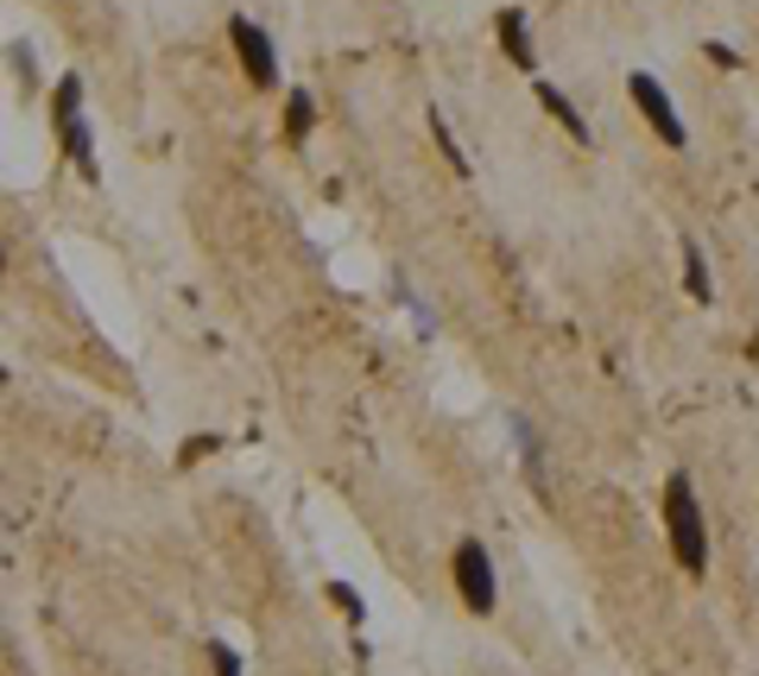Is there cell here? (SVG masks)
Wrapping results in <instances>:
<instances>
[{"instance_id":"obj_1","label":"cell","mask_w":759,"mask_h":676,"mask_svg":"<svg viewBox=\"0 0 759 676\" xmlns=\"http://www.w3.org/2000/svg\"><path fill=\"white\" fill-rule=\"evenodd\" d=\"M658 512H664V544H671V556H678V569L690 581L708 576V519H703V500H696V480L683 475H664V500H658Z\"/></svg>"},{"instance_id":"obj_2","label":"cell","mask_w":759,"mask_h":676,"mask_svg":"<svg viewBox=\"0 0 759 676\" xmlns=\"http://www.w3.org/2000/svg\"><path fill=\"white\" fill-rule=\"evenodd\" d=\"M450 581H455V595H462V607H469L475 620H487V613L501 607V576H494V556H487L481 538H455Z\"/></svg>"},{"instance_id":"obj_3","label":"cell","mask_w":759,"mask_h":676,"mask_svg":"<svg viewBox=\"0 0 759 676\" xmlns=\"http://www.w3.org/2000/svg\"><path fill=\"white\" fill-rule=\"evenodd\" d=\"M627 101L639 108V121L652 126V140H658V146H671V152L690 146V126H683L678 101H671V89H664V82H658L652 70H627Z\"/></svg>"},{"instance_id":"obj_4","label":"cell","mask_w":759,"mask_h":676,"mask_svg":"<svg viewBox=\"0 0 759 676\" xmlns=\"http://www.w3.org/2000/svg\"><path fill=\"white\" fill-rule=\"evenodd\" d=\"M228 45H234V64L248 70L253 89H278V45H273L266 25L248 20V13H234V20H228Z\"/></svg>"},{"instance_id":"obj_5","label":"cell","mask_w":759,"mask_h":676,"mask_svg":"<svg viewBox=\"0 0 759 676\" xmlns=\"http://www.w3.org/2000/svg\"><path fill=\"white\" fill-rule=\"evenodd\" d=\"M494 45L519 76H538V38H531V13L526 7H501L494 13Z\"/></svg>"},{"instance_id":"obj_6","label":"cell","mask_w":759,"mask_h":676,"mask_svg":"<svg viewBox=\"0 0 759 676\" xmlns=\"http://www.w3.org/2000/svg\"><path fill=\"white\" fill-rule=\"evenodd\" d=\"M531 96L544 101V114H551V121L563 126V133H570L576 146H595V126L582 121V108H576V101H570V96H563L557 82H544V76H531Z\"/></svg>"},{"instance_id":"obj_7","label":"cell","mask_w":759,"mask_h":676,"mask_svg":"<svg viewBox=\"0 0 759 676\" xmlns=\"http://www.w3.org/2000/svg\"><path fill=\"white\" fill-rule=\"evenodd\" d=\"M57 146H64V158L82 171V184H101V158H96V133H89V121L57 126Z\"/></svg>"},{"instance_id":"obj_8","label":"cell","mask_w":759,"mask_h":676,"mask_svg":"<svg viewBox=\"0 0 759 676\" xmlns=\"http://www.w3.org/2000/svg\"><path fill=\"white\" fill-rule=\"evenodd\" d=\"M70 121H82V76L64 70L57 82H51V133L70 126Z\"/></svg>"},{"instance_id":"obj_9","label":"cell","mask_w":759,"mask_h":676,"mask_svg":"<svg viewBox=\"0 0 759 676\" xmlns=\"http://www.w3.org/2000/svg\"><path fill=\"white\" fill-rule=\"evenodd\" d=\"M310 133H317V96L310 89H285V140L304 146Z\"/></svg>"},{"instance_id":"obj_10","label":"cell","mask_w":759,"mask_h":676,"mask_svg":"<svg viewBox=\"0 0 759 676\" xmlns=\"http://www.w3.org/2000/svg\"><path fill=\"white\" fill-rule=\"evenodd\" d=\"M683 285H690V298L703 303H715V278H708V259H703V247L696 241H683Z\"/></svg>"},{"instance_id":"obj_11","label":"cell","mask_w":759,"mask_h":676,"mask_svg":"<svg viewBox=\"0 0 759 676\" xmlns=\"http://www.w3.org/2000/svg\"><path fill=\"white\" fill-rule=\"evenodd\" d=\"M430 140H437V152H443V158H450V171H455V177H475V165H469V152L455 146V133H450V121H443V114H437V108H430Z\"/></svg>"},{"instance_id":"obj_12","label":"cell","mask_w":759,"mask_h":676,"mask_svg":"<svg viewBox=\"0 0 759 676\" xmlns=\"http://www.w3.org/2000/svg\"><path fill=\"white\" fill-rule=\"evenodd\" d=\"M329 601L342 607V620H349V627H367V601H361V588H354V581H342V576H329V588H323Z\"/></svg>"},{"instance_id":"obj_13","label":"cell","mask_w":759,"mask_h":676,"mask_svg":"<svg viewBox=\"0 0 759 676\" xmlns=\"http://www.w3.org/2000/svg\"><path fill=\"white\" fill-rule=\"evenodd\" d=\"M216 450H222V436H216V430H197V436L177 450V468H197V462H209Z\"/></svg>"},{"instance_id":"obj_14","label":"cell","mask_w":759,"mask_h":676,"mask_svg":"<svg viewBox=\"0 0 759 676\" xmlns=\"http://www.w3.org/2000/svg\"><path fill=\"white\" fill-rule=\"evenodd\" d=\"M7 64H13V76H20L25 89H38V64H32V51L25 45H7Z\"/></svg>"},{"instance_id":"obj_15","label":"cell","mask_w":759,"mask_h":676,"mask_svg":"<svg viewBox=\"0 0 759 676\" xmlns=\"http://www.w3.org/2000/svg\"><path fill=\"white\" fill-rule=\"evenodd\" d=\"M209 671H216V676H241V657L228 652L222 639H209Z\"/></svg>"},{"instance_id":"obj_16","label":"cell","mask_w":759,"mask_h":676,"mask_svg":"<svg viewBox=\"0 0 759 676\" xmlns=\"http://www.w3.org/2000/svg\"><path fill=\"white\" fill-rule=\"evenodd\" d=\"M703 57L715 64V70H740V51H734V45H722V38H708V45H703Z\"/></svg>"},{"instance_id":"obj_17","label":"cell","mask_w":759,"mask_h":676,"mask_svg":"<svg viewBox=\"0 0 759 676\" xmlns=\"http://www.w3.org/2000/svg\"><path fill=\"white\" fill-rule=\"evenodd\" d=\"M0 278H7V247H0Z\"/></svg>"},{"instance_id":"obj_18","label":"cell","mask_w":759,"mask_h":676,"mask_svg":"<svg viewBox=\"0 0 759 676\" xmlns=\"http://www.w3.org/2000/svg\"><path fill=\"white\" fill-rule=\"evenodd\" d=\"M0 386H7V361H0Z\"/></svg>"}]
</instances>
